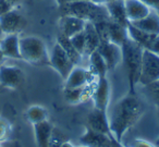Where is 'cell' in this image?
Returning a JSON list of instances; mask_svg holds the SVG:
<instances>
[{
    "label": "cell",
    "mask_w": 159,
    "mask_h": 147,
    "mask_svg": "<svg viewBox=\"0 0 159 147\" xmlns=\"http://www.w3.org/2000/svg\"><path fill=\"white\" fill-rule=\"evenodd\" d=\"M144 107L139 97L132 93L122 97L108 113L109 129L113 137L122 142L124 134L139 120Z\"/></svg>",
    "instance_id": "6da1fadb"
},
{
    "label": "cell",
    "mask_w": 159,
    "mask_h": 147,
    "mask_svg": "<svg viewBox=\"0 0 159 147\" xmlns=\"http://www.w3.org/2000/svg\"><path fill=\"white\" fill-rule=\"evenodd\" d=\"M121 49L122 62L125 66L126 73H128L129 86H130L129 93L134 94L135 86L139 84L144 48H142L139 44L128 37L121 45Z\"/></svg>",
    "instance_id": "7a4b0ae2"
},
{
    "label": "cell",
    "mask_w": 159,
    "mask_h": 147,
    "mask_svg": "<svg viewBox=\"0 0 159 147\" xmlns=\"http://www.w3.org/2000/svg\"><path fill=\"white\" fill-rule=\"evenodd\" d=\"M62 13L74 16L85 22L95 23L100 20L109 19L105 6L97 5L91 0H72L61 5Z\"/></svg>",
    "instance_id": "3957f363"
},
{
    "label": "cell",
    "mask_w": 159,
    "mask_h": 147,
    "mask_svg": "<svg viewBox=\"0 0 159 147\" xmlns=\"http://www.w3.org/2000/svg\"><path fill=\"white\" fill-rule=\"evenodd\" d=\"M21 59L33 66L49 64V50L44 40L38 36L20 37Z\"/></svg>",
    "instance_id": "277c9868"
},
{
    "label": "cell",
    "mask_w": 159,
    "mask_h": 147,
    "mask_svg": "<svg viewBox=\"0 0 159 147\" xmlns=\"http://www.w3.org/2000/svg\"><path fill=\"white\" fill-rule=\"evenodd\" d=\"M157 80H159V57L152 51L144 49L139 84L146 86Z\"/></svg>",
    "instance_id": "5b68a950"
},
{
    "label": "cell",
    "mask_w": 159,
    "mask_h": 147,
    "mask_svg": "<svg viewBox=\"0 0 159 147\" xmlns=\"http://www.w3.org/2000/svg\"><path fill=\"white\" fill-rule=\"evenodd\" d=\"M49 66L52 67L53 70L61 76L63 81L75 67L70 57L58 43H56L49 51Z\"/></svg>",
    "instance_id": "8992f818"
},
{
    "label": "cell",
    "mask_w": 159,
    "mask_h": 147,
    "mask_svg": "<svg viewBox=\"0 0 159 147\" xmlns=\"http://www.w3.org/2000/svg\"><path fill=\"white\" fill-rule=\"evenodd\" d=\"M97 81V77L93 74L87 67L75 66L64 80V88H79Z\"/></svg>",
    "instance_id": "52a82bcc"
},
{
    "label": "cell",
    "mask_w": 159,
    "mask_h": 147,
    "mask_svg": "<svg viewBox=\"0 0 159 147\" xmlns=\"http://www.w3.org/2000/svg\"><path fill=\"white\" fill-rule=\"evenodd\" d=\"M110 95V82L107 79V76L97 79L95 85H94L93 96H92V101L94 103V108L104 110V111H108Z\"/></svg>",
    "instance_id": "ba28073f"
},
{
    "label": "cell",
    "mask_w": 159,
    "mask_h": 147,
    "mask_svg": "<svg viewBox=\"0 0 159 147\" xmlns=\"http://www.w3.org/2000/svg\"><path fill=\"white\" fill-rule=\"evenodd\" d=\"M26 26V20L20 11L13 8L0 16V27L3 34H20Z\"/></svg>",
    "instance_id": "9c48e42d"
},
{
    "label": "cell",
    "mask_w": 159,
    "mask_h": 147,
    "mask_svg": "<svg viewBox=\"0 0 159 147\" xmlns=\"http://www.w3.org/2000/svg\"><path fill=\"white\" fill-rule=\"evenodd\" d=\"M25 74L22 69L16 66L1 64L0 66V85L3 87L16 90L24 82Z\"/></svg>",
    "instance_id": "30bf717a"
},
{
    "label": "cell",
    "mask_w": 159,
    "mask_h": 147,
    "mask_svg": "<svg viewBox=\"0 0 159 147\" xmlns=\"http://www.w3.org/2000/svg\"><path fill=\"white\" fill-rule=\"evenodd\" d=\"M97 51L104 58L109 71L115 70L118 64L122 62L121 46L110 40H102L97 48Z\"/></svg>",
    "instance_id": "8fae6325"
},
{
    "label": "cell",
    "mask_w": 159,
    "mask_h": 147,
    "mask_svg": "<svg viewBox=\"0 0 159 147\" xmlns=\"http://www.w3.org/2000/svg\"><path fill=\"white\" fill-rule=\"evenodd\" d=\"M111 136L95 131L86 125L84 133L79 140V144L84 147H110Z\"/></svg>",
    "instance_id": "7c38bea8"
},
{
    "label": "cell",
    "mask_w": 159,
    "mask_h": 147,
    "mask_svg": "<svg viewBox=\"0 0 159 147\" xmlns=\"http://www.w3.org/2000/svg\"><path fill=\"white\" fill-rule=\"evenodd\" d=\"M87 126L95 130L100 133L111 135L110 129H109V121H108V111L99 110L94 108L87 116Z\"/></svg>",
    "instance_id": "4fadbf2b"
},
{
    "label": "cell",
    "mask_w": 159,
    "mask_h": 147,
    "mask_svg": "<svg viewBox=\"0 0 159 147\" xmlns=\"http://www.w3.org/2000/svg\"><path fill=\"white\" fill-rule=\"evenodd\" d=\"M0 49L2 50L6 58L20 60L21 53L19 34H5L0 39Z\"/></svg>",
    "instance_id": "5bb4252c"
},
{
    "label": "cell",
    "mask_w": 159,
    "mask_h": 147,
    "mask_svg": "<svg viewBox=\"0 0 159 147\" xmlns=\"http://www.w3.org/2000/svg\"><path fill=\"white\" fill-rule=\"evenodd\" d=\"M85 25L86 22L84 20L74 16H69V14H62L59 20L60 34L66 37H71L74 34L83 31L85 29Z\"/></svg>",
    "instance_id": "9a60e30c"
},
{
    "label": "cell",
    "mask_w": 159,
    "mask_h": 147,
    "mask_svg": "<svg viewBox=\"0 0 159 147\" xmlns=\"http://www.w3.org/2000/svg\"><path fill=\"white\" fill-rule=\"evenodd\" d=\"M33 130L37 147H49L53 135V125L49 120L33 124Z\"/></svg>",
    "instance_id": "2e32d148"
},
{
    "label": "cell",
    "mask_w": 159,
    "mask_h": 147,
    "mask_svg": "<svg viewBox=\"0 0 159 147\" xmlns=\"http://www.w3.org/2000/svg\"><path fill=\"white\" fill-rule=\"evenodd\" d=\"M105 7H106L109 19L111 21L124 25V26H128L129 20L126 18L124 0H111L105 5Z\"/></svg>",
    "instance_id": "e0dca14e"
},
{
    "label": "cell",
    "mask_w": 159,
    "mask_h": 147,
    "mask_svg": "<svg viewBox=\"0 0 159 147\" xmlns=\"http://www.w3.org/2000/svg\"><path fill=\"white\" fill-rule=\"evenodd\" d=\"M124 6L129 22L141 20L152 11L141 0H124Z\"/></svg>",
    "instance_id": "ac0fdd59"
},
{
    "label": "cell",
    "mask_w": 159,
    "mask_h": 147,
    "mask_svg": "<svg viewBox=\"0 0 159 147\" xmlns=\"http://www.w3.org/2000/svg\"><path fill=\"white\" fill-rule=\"evenodd\" d=\"M135 27L142 30L152 35H159V13L156 11H150L145 18L141 20L130 22Z\"/></svg>",
    "instance_id": "d6986e66"
},
{
    "label": "cell",
    "mask_w": 159,
    "mask_h": 147,
    "mask_svg": "<svg viewBox=\"0 0 159 147\" xmlns=\"http://www.w3.org/2000/svg\"><path fill=\"white\" fill-rule=\"evenodd\" d=\"M128 29L124 25L116 23L109 20L107 24V40L115 43V44L121 46L124 40L128 38Z\"/></svg>",
    "instance_id": "ffe728a7"
},
{
    "label": "cell",
    "mask_w": 159,
    "mask_h": 147,
    "mask_svg": "<svg viewBox=\"0 0 159 147\" xmlns=\"http://www.w3.org/2000/svg\"><path fill=\"white\" fill-rule=\"evenodd\" d=\"M89 60V64L87 68L93 72V74L95 75L97 79L99 77H105L107 76V73L109 72L107 64L105 62L104 58L100 56V53L97 50H95L94 53H92L91 55L87 57Z\"/></svg>",
    "instance_id": "44dd1931"
},
{
    "label": "cell",
    "mask_w": 159,
    "mask_h": 147,
    "mask_svg": "<svg viewBox=\"0 0 159 147\" xmlns=\"http://www.w3.org/2000/svg\"><path fill=\"white\" fill-rule=\"evenodd\" d=\"M128 36L129 38L135 42L136 44H139L142 48L144 49H148V47L150 46L152 42L154 40V38L156 37L157 35H152V34H148L146 32L142 31V30L135 27L134 25H132L130 22H129L128 26Z\"/></svg>",
    "instance_id": "7402d4cb"
},
{
    "label": "cell",
    "mask_w": 159,
    "mask_h": 147,
    "mask_svg": "<svg viewBox=\"0 0 159 147\" xmlns=\"http://www.w3.org/2000/svg\"><path fill=\"white\" fill-rule=\"evenodd\" d=\"M84 31H85V38H86V47H85L84 58L87 59V57H89L92 53L97 50L98 46H99L102 40H100V37H99V35H98L97 31H96L93 23L86 22Z\"/></svg>",
    "instance_id": "603a6c76"
},
{
    "label": "cell",
    "mask_w": 159,
    "mask_h": 147,
    "mask_svg": "<svg viewBox=\"0 0 159 147\" xmlns=\"http://www.w3.org/2000/svg\"><path fill=\"white\" fill-rule=\"evenodd\" d=\"M57 43L63 48V50L66 51V55L70 57V59L72 60L74 66H82V62L84 58H83V56L74 48L72 43L70 42V38L62 35V34H59L57 38Z\"/></svg>",
    "instance_id": "cb8c5ba5"
},
{
    "label": "cell",
    "mask_w": 159,
    "mask_h": 147,
    "mask_svg": "<svg viewBox=\"0 0 159 147\" xmlns=\"http://www.w3.org/2000/svg\"><path fill=\"white\" fill-rule=\"evenodd\" d=\"M25 117H26L29 122H31L32 124H36V123L48 120V111L43 106L33 105L27 108L26 112H25Z\"/></svg>",
    "instance_id": "d4e9b609"
},
{
    "label": "cell",
    "mask_w": 159,
    "mask_h": 147,
    "mask_svg": "<svg viewBox=\"0 0 159 147\" xmlns=\"http://www.w3.org/2000/svg\"><path fill=\"white\" fill-rule=\"evenodd\" d=\"M70 42L72 43V45L74 46V48L79 51L81 55L84 58V53H85V47H86V38H85V31L79 32V33L74 34L73 36H71ZM85 59V58H84Z\"/></svg>",
    "instance_id": "484cf974"
},
{
    "label": "cell",
    "mask_w": 159,
    "mask_h": 147,
    "mask_svg": "<svg viewBox=\"0 0 159 147\" xmlns=\"http://www.w3.org/2000/svg\"><path fill=\"white\" fill-rule=\"evenodd\" d=\"M84 87V86H83ZM83 87L79 88H64V98L69 103L72 105H76V103H81V94H82Z\"/></svg>",
    "instance_id": "4316f807"
},
{
    "label": "cell",
    "mask_w": 159,
    "mask_h": 147,
    "mask_svg": "<svg viewBox=\"0 0 159 147\" xmlns=\"http://www.w3.org/2000/svg\"><path fill=\"white\" fill-rule=\"evenodd\" d=\"M144 87H145L149 98L152 99L155 105L159 108V80H157V81L144 86Z\"/></svg>",
    "instance_id": "83f0119b"
},
{
    "label": "cell",
    "mask_w": 159,
    "mask_h": 147,
    "mask_svg": "<svg viewBox=\"0 0 159 147\" xmlns=\"http://www.w3.org/2000/svg\"><path fill=\"white\" fill-rule=\"evenodd\" d=\"M11 125L7 119L0 117V143L7 142L11 135Z\"/></svg>",
    "instance_id": "f1b7e54d"
},
{
    "label": "cell",
    "mask_w": 159,
    "mask_h": 147,
    "mask_svg": "<svg viewBox=\"0 0 159 147\" xmlns=\"http://www.w3.org/2000/svg\"><path fill=\"white\" fill-rule=\"evenodd\" d=\"M128 147H157L155 144L148 142L146 140H143V138H135L132 142L129 144Z\"/></svg>",
    "instance_id": "f546056e"
},
{
    "label": "cell",
    "mask_w": 159,
    "mask_h": 147,
    "mask_svg": "<svg viewBox=\"0 0 159 147\" xmlns=\"http://www.w3.org/2000/svg\"><path fill=\"white\" fill-rule=\"evenodd\" d=\"M13 8L14 7L9 1H7V0H0V16H2L3 14L9 12L10 10H12Z\"/></svg>",
    "instance_id": "4dcf8cb0"
},
{
    "label": "cell",
    "mask_w": 159,
    "mask_h": 147,
    "mask_svg": "<svg viewBox=\"0 0 159 147\" xmlns=\"http://www.w3.org/2000/svg\"><path fill=\"white\" fill-rule=\"evenodd\" d=\"M147 50L152 51V53H155V55L159 57V35H157L156 37L154 38V40L152 42V44L148 47Z\"/></svg>",
    "instance_id": "1f68e13d"
},
{
    "label": "cell",
    "mask_w": 159,
    "mask_h": 147,
    "mask_svg": "<svg viewBox=\"0 0 159 147\" xmlns=\"http://www.w3.org/2000/svg\"><path fill=\"white\" fill-rule=\"evenodd\" d=\"M141 1L145 3L150 10L159 12V0H141Z\"/></svg>",
    "instance_id": "d6a6232c"
},
{
    "label": "cell",
    "mask_w": 159,
    "mask_h": 147,
    "mask_svg": "<svg viewBox=\"0 0 159 147\" xmlns=\"http://www.w3.org/2000/svg\"><path fill=\"white\" fill-rule=\"evenodd\" d=\"M111 147H124V146L122 145L121 142H119L113 136H111Z\"/></svg>",
    "instance_id": "836d02e7"
},
{
    "label": "cell",
    "mask_w": 159,
    "mask_h": 147,
    "mask_svg": "<svg viewBox=\"0 0 159 147\" xmlns=\"http://www.w3.org/2000/svg\"><path fill=\"white\" fill-rule=\"evenodd\" d=\"M91 1H93V2H95V3H97V5L105 6L106 3H108L109 1H111V0H91Z\"/></svg>",
    "instance_id": "e575fe53"
},
{
    "label": "cell",
    "mask_w": 159,
    "mask_h": 147,
    "mask_svg": "<svg viewBox=\"0 0 159 147\" xmlns=\"http://www.w3.org/2000/svg\"><path fill=\"white\" fill-rule=\"evenodd\" d=\"M60 147H75V145H73L71 142L66 140V142H62L61 144H60Z\"/></svg>",
    "instance_id": "d590c367"
},
{
    "label": "cell",
    "mask_w": 159,
    "mask_h": 147,
    "mask_svg": "<svg viewBox=\"0 0 159 147\" xmlns=\"http://www.w3.org/2000/svg\"><path fill=\"white\" fill-rule=\"evenodd\" d=\"M6 59H7V58H6V56L3 55L2 50H1V49H0V66H1V64H3V63H5Z\"/></svg>",
    "instance_id": "8d00e7d4"
},
{
    "label": "cell",
    "mask_w": 159,
    "mask_h": 147,
    "mask_svg": "<svg viewBox=\"0 0 159 147\" xmlns=\"http://www.w3.org/2000/svg\"><path fill=\"white\" fill-rule=\"evenodd\" d=\"M7 1H9V2L11 3L12 6H13V7H16V6L18 5L19 2H20L21 0H7Z\"/></svg>",
    "instance_id": "74e56055"
},
{
    "label": "cell",
    "mask_w": 159,
    "mask_h": 147,
    "mask_svg": "<svg viewBox=\"0 0 159 147\" xmlns=\"http://www.w3.org/2000/svg\"><path fill=\"white\" fill-rule=\"evenodd\" d=\"M5 35V34H3V32H2V30H1V27H0V39H1V38H2V36Z\"/></svg>",
    "instance_id": "f35d334b"
},
{
    "label": "cell",
    "mask_w": 159,
    "mask_h": 147,
    "mask_svg": "<svg viewBox=\"0 0 159 147\" xmlns=\"http://www.w3.org/2000/svg\"><path fill=\"white\" fill-rule=\"evenodd\" d=\"M155 145H156L157 147H159V138H158V140H156V142H155Z\"/></svg>",
    "instance_id": "ab89813d"
},
{
    "label": "cell",
    "mask_w": 159,
    "mask_h": 147,
    "mask_svg": "<svg viewBox=\"0 0 159 147\" xmlns=\"http://www.w3.org/2000/svg\"><path fill=\"white\" fill-rule=\"evenodd\" d=\"M75 147H84V146H80V145H79V146H75Z\"/></svg>",
    "instance_id": "60d3db41"
},
{
    "label": "cell",
    "mask_w": 159,
    "mask_h": 147,
    "mask_svg": "<svg viewBox=\"0 0 159 147\" xmlns=\"http://www.w3.org/2000/svg\"><path fill=\"white\" fill-rule=\"evenodd\" d=\"M0 147H2V145H1V143H0Z\"/></svg>",
    "instance_id": "b9f144b4"
}]
</instances>
